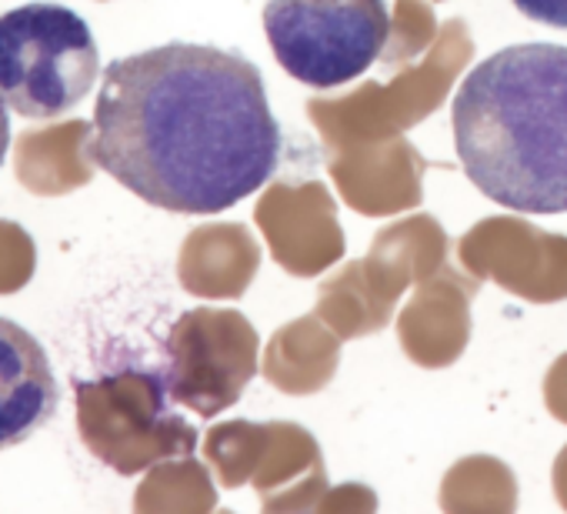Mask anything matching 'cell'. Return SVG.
<instances>
[{
    "mask_svg": "<svg viewBox=\"0 0 567 514\" xmlns=\"http://www.w3.org/2000/svg\"><path fill=\"white\" fill-rule=\"evenodd\" d=\"M257 331L227 308H197L184 315L167 338L171 398L204 418L230 408L257 374Z\"/></svg>",
    "mask_w": 567,
    "mask_h": 514,
    "instance_id": "5",
    "label": "cell"
},
{
    "mask_svg": "<svg viewBox=\"0 0 567 514\" xmlns=\"http://www.w3.org/2000/svg\"><path fill=\"white\" fill-rule=\"evenodd\" d=\"M467 181L517 214H567V48L511 44L484 58L451 101Z\"/></svg>",
    "mask_w": 567,
    "mask_h": 514,
    "instance_id": "2",
    "label": "cell"
},
{
    "mask_svg": "<svg viewBox=\"0 0 567 514\" xmlns=\"http://www.w3.org/2000/svg\"><path fill=\"white\" fill-rule=\"evenodd\" d=\"M511 4L544 28L567 31V0H511Z\"/></svg>",
    "mask_w": 567,
    "mask_h": 514,
    "instance_id": "7",
    "label": "cell"
},
{
    "mask_svg": "<svg viewBox=\"0 0 567 514\" xmlns=\"http://www.w3.org/2000/svg\"><path fill=\"white\" fill-rule=\"evenodd\" d=\"M87 157L171 214H220L280 164V124L254 61L210 44H161L104 71Z\"/></svg>",
    "mask_w": 567,
    "mask_h": 514,
    "instance_id": "1",
    "label": "cell"
},
{
    "mask_svg": "<svg viewBox=\"0 0 567 514\" xmlns=\"http://www.w3.org/2000/svg\"><path fill=\"white\" fill-rule=\"evenodd\" d=\"M61 388L44 345L11 318H0V451L24 444L58 414Z\"/></svg>",
    "mask_w": 567,
    "mask_h": 514,
    "instance_id": "6",
    "label": "cell"
},
{
    "mask_svg": "<svg viewBox=\"0 0 567 514\" xmlns=\"http://www.w3.org/2000/svg\"><path fill=\"white\" fill-rule=\"evenodd\" d=\"M264 34L298 84L328 91L358 81L388 48L384 0H264Z\"/></svg>",
    "mask_w": 567,
    "mask_h": 514,
    "instance_id": "4",
    "label": "cell"
},
{
    "mask_svg": "<svg viewBox=\"0 0 567 514\" xmlns=\"http://www.w3.org/2000/svg\"><path fill=\"white\" fill-rule=\"evenodd\" d=\"M101 54L81 14L24 4L0 18V94L31 121L71 114L97 84Z\"/></svg>",
    "mask_w": 567,
    "mask_h": 514,
    "instance_id": "3",
    "label": "cell"
},
{
    "mask_svg": "<svg viewBox=\"0 0 567 514\" xmlns=\"http://www.w3.org/2000/svg\"><path fill=\"white\" fill-rule=\"evenodd\" d=\"M8 144H11V117H8V101L0 94V164H4Z\"/></svg>",
    "mask_w": 567,
    "mask_h": 514,
    "instance_id": "8",
    "label": "cell"
}]
</instances>
